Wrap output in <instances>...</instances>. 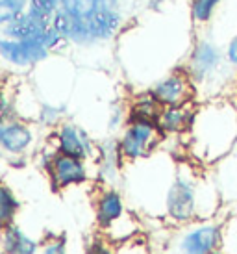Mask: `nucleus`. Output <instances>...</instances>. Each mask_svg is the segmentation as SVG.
<instances>
[{"label": "nucleus", "mask_w": 237, "mask_h": 254, "mask_svg": "<svg viewBox=\"0 0 237 254\" xmlns=\"http://www.w3.org/2000/svg\"><path fill=\"white\" fill-rule=\"evenodd\" d=\"M63 37L50 26L49 32L34 39L24 41H13V39H2L0 41V52L4 60L15 65H32L47 58L50 49H54Z\"/></svg>", "instance_id": "nucleus-1"}, {"label": "nucleus", "mask_w": 237, "mask_h": 254, "mask_svg": "<svg viewBox=\"0 0 237 254\" xmlns=\"http://www.w3.org/2000/svg\"><path fill=\"white\" fill-rule=\"evenodd\" d=\"M160 134L161 130L156 123L132 121L120 139L118 152L126 160H137L156 147V143L160 141Z\"/></svg>", "instance_id": "nucleus-2"}, {"label": "nucleus", "mask_w": 237, "mask_h": 254, "mask_svg": "<svg viewBox=\"0 0 237 254\" xmlns=\"http://www.w3.org/2000/svg\"><path fill=\"white\" fill-rule=\"evenodd\" d=\"M196 190L187 178H178L167 195V213L176 223H185L196 217Z\"/></svg>", "instance_id": "nucleus-3"}, {"label": "nucleus", "mask_w": 237, "mask_h": 254, "mask_svg": "<svg viewBox=\"0 0 237 254\" xmlns=\"http://www.w3.org/2000/svg\"><path fill=\"white\" fill-rule=\"evenodd\" d=\"M152 95L158 99L161 106H183L189 104V100L193 97V84L191 78L183 72H175L161 80L160 84L154 87Z\"/></svg>", "instance_id": "nucleus-4"}, {"label": "nucleus", "mask_w": 237, "mask_h": 254, "mask_svg": "<svg viewBox=\"0 0 237 254\" xmlns=\"http://www.w3.org/2000/svg\"><path fill=\"white\" fill-rule=\"evenodd\" d=\"M49 171L54 186L59 190L72 186V184H84L87 180L84 160H76V158L59 154V152L50 160Z\"/></svg>", "instance_id": "nucleus-5"}, {"label": "nucleus", "mask_w": 237, "mask_h": 254, "mask_svg": "<svg viewBox=\"0 0 237 254\" xmlns=\"http://www.w3.org/2000/svg\"><path fill=\"white\" fill-rule=\"evenodd\" d=\"M221 245V226L204 225L195 228L181 240V253L183 254H213Z\"/></svg>", "instance_id": "nucleus-6"}, {"label": "nucleus", "mask_w": 237, "mask_h": 254, "mask_svg": "<svg viewBox=\"0 0 237 254\" xmlns=\"http://www.w3.org/2000/svg\"><path fill=\"white\" fill-rule=\"evenodd\" d=\"M58 150L59 154L70 156L76 160H85L93 152V145L85 132H82L78 127L63 125L58 132Z\"/></svg>", "instance_id": "nucleus-7"}, {"label": "nucleus", "mask_w": 237, "mask_h": 254, "mask_svg": "<svg viewBox=\"0 0 237 254\" xmlns=\"http://www.w3.org/2000/svg\"><path fill=\"white\" fill-rule=\"evenodd\" d=\"M34 139V135L30 132V128L17 121H4L0 127V143L4 150L11 154H21L22 150L30 147V143Z\"/></svg>", "instance_id": "nucleus-8"}, {"label": "nucleus", "mask_w": 237, "mask_h": 254, "mask_svg": "<svg viewBox=\"0 0 237 254\" xmlns=\"http://www.w3.org/2000/svg\"><path fill=\"white\" fill-rule=\"evenodd\" d=\"M50 26L49 22L41 21L34 17L32 13H22L21 17H17L15 21L7 22L4 32L9 39L13 41H24V39H34V37L43 36L45 32H49Z\"/></svg>", "instance_id": "nucleus-9"}, {"label": "nucleus", "mask_w": 237, "mask_h": 254, "mask_svg": "<svg viewBox=\"0 0 237 254\" xmlns=\"http://www.w3.org/2000/svg\"><path fill=\"white\" fill-rule=\"evenodd\" d=\"M195 121V113L189 108V104L183 106H171L163 108L160 119H158V128L161 132H183Z\"/></svg>", "instance_id": "nucleus-10"}, {"label": "nucleus", "mask_w": 237, "mask_h": 254, "mask_svg": "<svg viewBox=\"0 0 237 254\" xmlns=\"http://www.w3.org/2000/svg\"><path fill=\"white\" fill-rule=\"evenodd\" d=\"M124 215V204H122V197L117 191H106L100 195L97 202V221L102 228H110V226L118 221Z\"/></svg>", "instance_id": "nucleus-11"}, {"label": "nucleus", "mask_w": 237, "mask_h": 254, "mask_svg": "<svg viewBox=\"0 0 237 254\" xmlns=\"http://www.w3.org/2000/svg\"><path fill=\"white\" fill-rule=\"evenodd\" d=\"M2 249L6 254H35L37 243L11 223L2 230Z\"/></svg>", "instance_id": "nucleus-12"}, {"label": "nucleus", "mask_w": 237, "mask_h": 254, "mask_svg": "<svg viewBox=\"0 0 237 254\" xmlns=\"http://www.w3.org/2000/svg\"><path fill=\"white\" fill-rule=\"evenodd\" d=\"M217 64H219V52L209 43H200L191 56V71L196 78H206L209 72L215 71Z\"/></svg>", "instance_id": "nucleus-13"}, {"label": "nucleus", "mask_w": 237, "mask_h": 254, "mask_svg": "<svg viewBox=\"0 0 237 254\" xmlns=\"http://www.w3.org/2000/svg\"><path fill=\"white\" fill-rule=\"evenodd\" d=\"M163 106H161L158 99L154 95H143L139 99H135L132 106V121H148V123H156L160 119Z\"/></svg>", "instance_id": "nucleus-14"}, {"label": "nucleus", "mask_w": 237, "mask_h": 254, "mask_svg": "<svg viewBox=\"0 0 237 254\" xmlns=\"http://www.w3.org/2000/svg\"><path fill=\"white\" fill-rule=\"evenodd\" d=\"M221 254H237V215L226 221V225L221 226Z\"/></svg>", "instance_id": "nucleus-15"}, {"label": "nucleus", "mask_w": 237, "mask_h": 254, "mask_svg": "<svg viewBox=\"0 0 237 254\" xmlns=\"http://www.w3.org/2000/svg\"><path fill=\"white\" fill-rule=\"evenodd\" d=\"M17 210H19V202H17L15 195L9 191V188L2 186V190H0V223L2 226L11 225Z\"/></svg>", "instance_id": "nucleus-16"}, {"label": "nucleus", "mask_w": 237, "mask_h": 254, "mask_svg": "<svg viewBox=\"0 0 237 254\" xmlns=\"http://www.w3.org/2000/svg\"><path fill=\"white\" fill-rule=\"evenodd\" d=\"M58 6H61V2L59 0H30V11L34 17L37 19H41V21L49 22L52 24V19H54V15L59 11Z\"/></svg>", "instance_id": "nucleus-17"}, {"label": "nucleus", "mask_w": 237, "mask_h": 254, "mask_svg": "<svg viewBox=\"0 0 237 254\" xmlns=\"http://www.w3.org/2000/svg\"><path fill=\"white\" fill-rule=\"evenodd\" d=\"M24 6H26V0H0V21L4 24L15 21L22 15Z\"/></svg>", "instance_id": "nucleus-18"}, {"label": "nucleus", "mask_w": 237, "mask_h": 254, "mask_svg": "<svg viewBox=\"0 0 237 254\" xmlns=\"http://www.w3.org/2000/svg\"><path fill=\"white\" fill-rule=\"evenodd\" d=\"M219 0H193V15L196 21H208Z\"/></svg>", "instance_id": "nucleus-19"}, {"label": "nucleus", "mask_w": 237, "mask_h": 254, "mask_svg": "<svg viewBox=\"0 0 237 254\" xmlns=\"http://www.w3.org/2000/svg\"><path fill=\"white\" fill-rule=\"evenodd\" d=\"M41 254H67V249H65V241H63V240L50 241L49 245L43 249Z\"/></svg>", "instance_id": "nucleus-20"}, {"label": "nucleus", "mask_w": 237, "mask_h": 254, "mask_svg": "<svg viewBox=\"0 0 237 254\" xmlns=\"http://www.w3.org/2000/svg\"><path fill=\"white\" fill-rule=\"evenodd\" d=\"M87 254H113V253L108 247H106L102 241H95V243H93V245L89 247Z\"/></svg>", "instance_id": "nucleus-21"}, {"label": "nucleus", "mask_w": 237, "mask_h": 254, "mask_svg": "<svg viewBox=\"0 0 237 254\" xmlns=\"http://www.w3.org/2000/svg\"><path fill=\"white\" fill-rule=\"evenodd\" d=\"M228 60H230L232 64L237 65V36L232 39L230 47H228Z\"/></svg>", "instance_id": "nucleus-22"}, {"label": "nucleus", "mask_w": 237, "mask_h": 254, "mask_svg": "<svg viewBox=\"0 0 237 254\" xmlns=\"http://www.w3.org/2000/svg\"><path fill=\"white\" fill-rule=\"evenodd\" d=\"M213 254H221V253H219V251H217V253H213Z\"/></svg>", "instance_id": "nucleus-23"}]
</instances>
